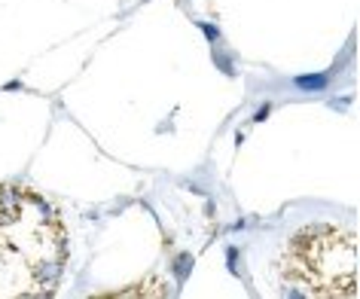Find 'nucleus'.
I'll use <instances>...</instances> for the list:
<instances>
[{
	"instance_id": "nucleus-2",
	"label": "nucleus",
	"mask_w": 360,
	"mask_h": 299,
	"mask_svg": "<svg viewBox=\"0 0 360 299\" xmlns=\"http://www.w3.org/2000/svg\"><path fill=\"white\" fill-rule=\"evenodd\" d=\"M281 284L293 296H357V241L339 226L314 223L296 232L281 257Z\"/></svg>"
},
{
	"instance_id": "nucleus-1",
	"label": "nucleus",
	"mask_w": 360,
	"mask_h": 299,
	"mask_svg": "<svg viewBox=\"0 0 360 299\" xmlns=\"http://www.w3.org/2000/svg\"><path fill=\"white\" fill-rule=\"evenodd\" d=\"M68 266V229L46 198L0 184V299L52 296Z\"/></svg>"
}]
</instances>
